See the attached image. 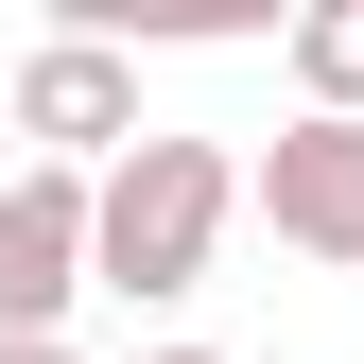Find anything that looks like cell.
<instances>
[{"mask_svg": "<svg viewBox=\"0 0 364 364\" xmlns=\"http://www.w3.org/2000/svg\"><path fill=\"white\" fill-rule=\"evenodd\" d=\"M87 295V173H0V347L70 330Z\"/></svg>", "mask_w": 364, "mask_h": 364, "instance_id": "cell-4", "label": "cell"}, {"mask_svg": "<svg viewBox=\"0 0 364 364\" xmlns=\"http://www.w3.org/2000/svg\"><path fill=\"white\" fill-rule=\"evenodd\" d=\"M243 208L278 225L295 260H330V278H364V122H278V139L243 156Z\"/></svg>", "mask_w": 364, "mask_h": 364, "instance_id": "cell-2", "label": "cell"}, {"mask_svg": "<svg viewBox=\"0 0 364 364\" xmlns=\"http://www.w3.org/2000/svg\"><path fill=\"white\" fill-rule=\"evenodd\" d=\"M156 364H225V347H156Z\"/></svg>", "mask_w": 364, "mask_h": 364, "instance_id": "cell-7", "label": "cell"}, {"mask_svg": "<svg viewBox=\"0 0 364 364\" xmlns=\"http://www.w3.org/2000/svg\"><path fill=\"white\" fill-rule=\"evenodd\" d=\"M18 139H35V173H105L122 139H139V53L35 35V53H18Z\"/></svg>", "mask_w": 364, "mask_h": 364, "instance_id": "cell-3", "label": "cell"}, {"mask_svg": "<svg viewBox=\"0 0 364 364\" xmlns=\"http://www.w3.org/2000/svg\"><path fill=\"white\" fill-rule=\"evenodd\" d=\"M295 87H312V122H364V0H312L295 18Z\"/></svg>", "mask_w": 364, "mask_h": 364, "instance_id": "cell-5", "label": "cell"}, {"mask_svg": "<svg viewBox=\"0 0 364 364\" xmlns=\"http://www.w3.org/2000/svg\"><path fill=\"white\" fill-rule=\"evenodd\" d=\"M0 364H87V347H70V330H35V347H0Z\"/></svg>", "mask_w": 364, "mask_h": 364, "instance_id": "cell-6", "label": "cell"}, {"mask_svg": "<svg viewBox=\"0 0 364 364\" xmlns=\"http://www.w3.org/2000/svg\"><path fill=\"white\" fill-rule=\"evenodd\" d=\"M225 208H243V156L225 139H122L105 173H87V295H191L208 278V243H225Z\"/></svg>", "mask_w": 364, "mask_h": 364, "instance_id": "cell-1", "label": "cell"}]
</instances>
